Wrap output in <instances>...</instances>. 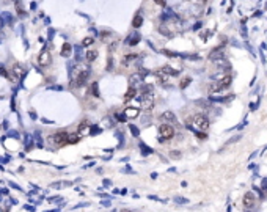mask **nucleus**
Wrapping results in <instances>:
<instances>
[{
    "instance_id": "obj_6",
    "label": "nucleus",
    "mask_w": 267,
    "mask_h": 212,
    "mask_svg": "<svg viewBox=\"0 0 267 212\" xmlns=\"http://www.w3.org/2000/svg\"><path fill=\"white\" fill-rule=\"evenodd\" d=\"M254 203H256V199H254V195H253L251 192H248V193L243 196V206H245L247 209H251V207L254 206Z\"/></svg>"
},
{
    "instance_id": "obj_4",
    "label": "nucleus",
    "mask_w": 267,
    "mask_h": 212,
    "mask_svg": "<svg viewBox=\"0 0 267 212\" xmlns=\"http://www.w3.org/2000/svg\"><path fill=\"white\" fill-rule=\"evenodd\" d=\"M159 134H160V142H164V140H170V138H173V135H175V129H173V126H170V124H162V126H159Z\"/></svg>"
},
{
    "instance_id": "obj_20",
    "label": "nucleus",
    "mask_w": 267,
    "mask_h": 212,
    "mask_svg": "<svg viewBox=\"0 0 267 212\" xmlns=\"http://www.w3.org/2000/svg\"><path fill=\"white\" fill-rule=\"evenodd\" d=\"M93 43H94V39H93L91 36H88V38H83V41H82V46L88 47V46H91Z\"/></svg>"
},
{
    "instance_id": "obj_23",
    "label": "nucleus",
    "mask_w": 267,
    "mask_h": 212,
    "mask_svg": "<svg viewBox=\"0 0 267 212\" xmlns=\"http://www.w3.org/2000/svg\"><path fill=\"white\" fill-rule=\"evenodd\" d=\"M129 129H130V132H132L134 135H139V129H137L135 126H132V124H130V126H129Z\"/></svg>"
},
{
    "instance_id": "obj_21",
    "label": "nucleus",
    "mask_w": 267,
    "mask_h": 212,
    "mask_svg": "<svg viewBox=\"0 0 267 212\" xmlns=\"http://www.w3.org/2000/svg\"><path fill=\"white\" fill-rule=\"evenodd\" d=\"M79 134H72V135H68V143H76V142H79Z\"/></svg>"
},
{
    "instance_id": "obj_5",
    "label": "nucleus",
    "mask_w": 267,
    "mask_h": 212,
    "mask_svg": "<svg viewBox=\"0 0 267 212\" xmlns=\"http://www.w3.org/2000/svg\"><path fill=\"white\" fill-rule=\"evenodd\" d=\"M38 63H39V66H49L52 63V57H50V52L47 49L41 50V54L38 55Z\"/></svg>"
},
{
    "instance_id": "obj_12",
    "label": "nucleus",
    "mask_w": 267,
    "mask_h": 212,
    "mask_svg": "<svg viewBox=\"0 0 267 212\" xmlns=\"http://www.w3.org/2000/svg\"><path fill=\"white\" fill-rule=\"evenodd\" d=\"M142 24H143V18H142V14H135V16H134V19H132V27H134V28L142 27Z\"/></svg>"
},
{
    "instance_id": "obj_8",
    "label": "nucleus",
    "mask_w": 267,
    "mask_h": 212,
    "mask_svg": "<svg viewBox=\"0 0 267 212\" xmlns=\"http://www.w3.org/2000/svg\"><path fill=\"white\" fill-rule=\"evenodd\" d=\"M13 74H14L16 79H22V77L25 75V71H24V68H22L19 63H14V66H13Z\"/></svg>"
},
{
    "instance_id": "obj_16",
    "label": "nucleus",
    "mask_w": 267,
    "mask_h": 212,
    "mask_svg": "<svg viewBox=\"0 0 267 212\" xmlns=\"http://www.w3.org/2000/svg\"><path fill=\"white\" fill-rule=\"evenodd\" d=\"M85 57H86V60L91 63V61H94V60L97 58V50H88Z\"/></svg>"
},
{
    "instance_id": "obj_31",
    "label": "nucleus",
    "mask_w": 267,
    "mask_h": 212,
    "mask_svg": "<svg viewBox=\"0 0 267 212\" xmlns=\"http://www.w3.org/2000/svg\"><path fill=\"white\" fill-rule=\"evenodd\" d=\"M124 212H127V210H124Z\"/></svg>"
},
{
    "instance_id": "obj_24",
    "label": "nucleus",
    "mask_w": 267,
    "mask_h": 212,
    "mask_svg": "<svg viewBox=\"0 0 267 212\" xmlns=\"http://www.w3.org/2000/svg\"><path fill=\"white\" fill-rule=\"evenodd\" d=\"M190 3H196V5H204L206 0H189Z\"/></svg>"
},
{
    "instance_id": "obj_19",
    "label": "nucleus",
    "mask_w": 267,
    "mask_h": 212,
    "mask_svg": "<svg viewBox=\"0 0 267 212\" xmlns=\"http://www.w3.org/2000/svg\"><path fill=\"white\" fill-rule=\"evenodd\" d=\"M160 71L165 72V74H168V75H176V74H178V71H176V69H171L170 66H164Z\"/></svg>"
},
{
    "instance_id": "obj_10",
    "label": "nucleus",
    "mask_w": 267,
    "mask_h": 212,
    "mask_svg": "<svg viewBox=\"0 0 267 212\" xmlns=\"http://www.w3.org/2000/svg\"><path fill=\"white\" fill-rule=\"evenodd\" d=\"M72 182L71 181H60V182H52L50 184V189H65V187H69Z\"/></svg>"
},
{
    "instance_id": "obj_11",
    "label": "nucleus",
    "mask_w": 267,
    "mask_h": 212,
    "mask_svg": "<svg viewBox=\"0 0 267 212\" xmlns=\"http://www.w3.org/2000/svg\"><path fill=\"white\" fill-rule=\"evenodd\" d=\"M86 134H90V126H88V121H83L79 127V137L86 135Z\"/></svg>"
},
{
    "instance_id": "obj_18",
    "label": "nucleus",
    "mask_w": 267,
    "mask_h": 212,
    "mask_svg": "<svg viewBox=\"0 0 267 212\" xmlns=\"http://www.w3.org/2000/svg\"><path fill=\"white\" fill-rule=\"evenodd\" d=\"M160 118H162L164 121H175V120H176V116H175L171 112H165V113H164Z\"/></svg>"
},
{
    "instance_id": "obj_26",
    "label": "nucleus",
    "mask_w": 267,
    "mask_h": 212,
    "mask_svg": "<svg viewBox=\"0 0 267 212\" xmlns=\"http://www.w3.org/2000/svg\"><path fill=\"white\" fill-rule=\"evenodd\" d=\"M154 2H156L157 5H160V7H164V5L167 3V0H154Z\"/></svg>"
},
{
    "instance_id": "obj_15",
    "label": "nucleus",
    "mask_w": 267,
    "mask_h": 212,
    "mask_svg": "<svg viewBox=\"0 0 267 212\" xmlns=\"http://www.w3.org/2000/svg\"><path fill=\"white\" fill-rule=\"evenodd\" d=\"M223 55H225V52H223L222 49H215V50L209 55V58H211V60H215V58H222Z\"/></svg>"
},
{
    "instance_id": "obj_27",
    "label": "nucleus",
    "mask_w": 267,
    "mask_h": 212,
    "mask_svg": "<svg viewBox=\"0 0 267 212\" xmlns=\"http://www.w3.org/2000/svg\"><path fill=\"white\" fill-rule=\"evenodd\" d=\"M93 93L97 94V83H93Z\"/></svg>"
},
{
    "instance_id": "obj_1",
    "label": "nucleus",
    "mask_w": 267,
    "mask_h": 212,
    "mask_svg": "<svg viewBox=\"0 0 267 212\" xmlns=\"http://www.w3.org/2000/svg\"><path fill=\"white\" fill-rule=\"evenodd\" d=\"M90 75V69L88 66H83V65H79L77 66V71L72 72V85H82Z\"/></svg>"
},
{
    "instance_id": "obj_3",
    "label": "nucleus",
    "mask_w": 267,
    "mask_h": 212,
    "mask_svg": "<svg viewBox=\"0 0 267 212\" xmlns=\"http://www.w3.org/2000/svg\"><path fill=\"white\" fill-rule=\"evenodd\" d=\"M192 124L198 129V131H206L209 127V120L203 115H195L192 118Z\"/></svg>"
},
{
    "instance_id": "obj_7",
    "label": "nucleus",
    "mask_w": 267,
    "mask_h": 212,
    "mask_svg": "<svg viewBox=\"0 0 267 212\" xmlns=\"http://www.w3.org/2000/svg\"><path fill=\"white\" fill-rule=\"evenodd\" d=\"M139 113H140V110H139V109H135V107H127V109L124 110V116H126V118H130V120L137 118V116H139Z\"/></svg>"
},
{
    "instance_id": "obj_2",
    "label": "nucleus",
    "mask_w": 267,
    "mask_h": 212,
    "mask_svg": "<svg viewBox=\"0 0 267 212\" xmlns=\"http://www.w3.org/2000/svg\"><path fill=\"white\" fill-rule=\"evenodd\" d=\"M68 132H65V131H58V132H55L54 135H50L49 137V140H50V143L52 145H55V146H58V148H61V146H65L66 143H68Z\"/></svg>"
},
{
    "instance_id": "obj_25",
    "label": "nucleus",
    "mask_w": 267,
    "mask_h": 212,
    "mask_svg": "<svg viewBox=\"0 0 267 212\" xmlns=\"http://www.w3.org/2000/svg\"><path fill=\"white\" fill-rule=\"evenodd\" d=\"M189 83H190V79H189V77H187V79H184V80H182V82H181V88H186V86H187V85H189Z\"/></svg>"
},
{
    "instance_id": "obj_13",
    "label": "nucleus",
    "mask_w": 267,
    "mask_h": 212,
    "mask_svg": "<svg viewBox=\"0 0 267 212\" xmlns=\"http://www.w3.org/2000/svg\"><path fill=\"white\" fill-rule=\"evenodd\" d=\"M142 104H143V109H146V110H149L153 105H154V101L151 99V96H145L143 97V101H142Z\"/></svg>"
},
{
    "instance_id": "obj_30",
    "label": "nucleus",
    "mask_w": 267,
    "mask_h": 212,
    "mask_svg": "<svg viewBox=\"0 0 267 212\" xmlns=\"http://www.w3.org/2000/svg\"><path fill=\"white\" fill-rule=\"evenodd\" d=\"M171 156H173V157H179L181 154H179V153H171Z\"/></svg>"
},
{
    "instance_id": "obj_22",
    "label": "nucleus",
    "mask_w": 267,
    "mask_h": 212,
    "mask_svg": "<svg viewBox=\"0 0 267 212\" xmlns=\"http://www.w3.org/2000/svg\"><path fill=\"white\" fill-rule=\"evenodd\" d=\"M176 203H179V204H187L189 201L186 199V198H181V196H176V199H175Z\"/></svg>"
},
{
    "instance_id": "obj_17",
    "label": "nucleus",
    "mask_w": 267,
    "mask_h": 212,
    "mask_svg": "<svg viewBox=\"0 0 267 212\" xmlns=\"http://www.w3.org/2000/svg\"><path fill=\"white\" fill-rule=\"evenodd\" d=\"M140 43V35L139 33H134L132 36H130V39H129V44L130 46H135V44H139Z\"/></svg>"
},
{
    "instance_id": "obj_29",
    "label": "nucleus",
    "mask_w": 267,
    "mask_h": 212,
    "mask_svg": "<svg viewBox=\"0 0 267 212\" xmlns=\"http://www.w3.org/2000/svg\"><path fill=\"white\" fill-rule=\"evenodd\" d=\"M102 206H110V201H101Z\"/></svg>"
},
{
    "instance_id": "obj_9",
    "label": "nucleus",
    "mask_w": 267,
    "mask_h": 212,
    "mask_svg": "<svg viewBox=\"0 0 267 212\" xmlns=\"http://www.w3.org/2000/svg\"><path fill=\"white\" fill-rule=\"evenodd\" d=\"M135 96H137V90H135V86H130V88L126 91V94H124V101H126V102H129V101H132Z\"/></svg>"
},
{
    "instance_id": "obj_28",
    "label": "nucleus",
    "mask_w": 267,
    "mask_h": 212,
    "mask_svg": "<svg viewBox=\"0 0 267 212\" xmlns=\"http://www.w3.org/2000/svg\"><path fill=\"white\" fill-rule=\"evenodd\" d=\"M262 189H267V178L262 181Z\"/></svg>"
},
{
    "instance_id": "obj_14",
    "label": "nucleus",
    "mask_w": 267,
    "mask_h": 212,
    "mask_svg": "<svg viewBox=\"0 0 267 212\" xmlns=\"http://www.w3.org/2000/svg\"><path fill=\"white\" fill-rule=\"evenodd\" d=\"M71 49H72V47H71V44L65 43V44L61 46V52H60V54H61V57H69V55H71Z\"/></svg>"
}]
</instances>
